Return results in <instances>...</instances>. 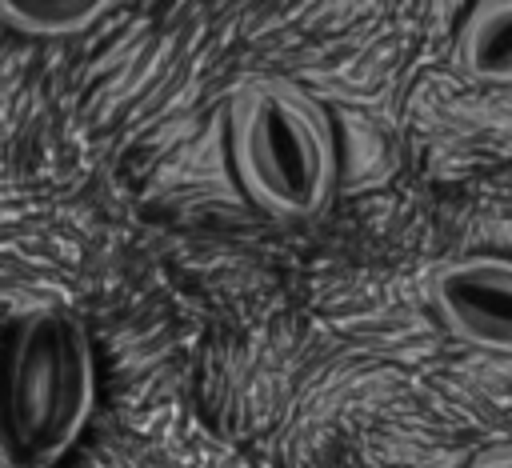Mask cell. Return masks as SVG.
Listing matches in <instances>:
<instances>
[{"instance_id": "1", "label": "cell", "mask_w": 512, "mask_h": 468, "mask_svg": "<svg viewBox=\"0 0 512 468\" xmlns=\"http://www.w3.org/2000/svg\"><path fill=\"white\" fill-rule=\"evenodd\" d=\"M96 412V348L64 304L20 312L0 340V468H56Z\"/></svg>"}, {"instance_id": "2", "label": "cell", "mask_w": 512, "mask_h": 468, "mask_svg": "<svg viewBox=\"0 0 512 468\" xmlns=\"http://www.w3.org/2000/svg\"><path fill=\"white\" fill-rule=\"evenodd\" d=\"M228 160L248 200L284 220L324 212L336 192L340 152L328 112L284 76L244 80L224 108Z\"/></svg>"}, {"instance_id": "3", "label": "cell", "mask_w": 512, "mask_h": 468, "mask_svg": "<svg viewBox=\"0 0 512 468\" xmlns=\"http://www.w3.org/2000/svg\"><path fill=\"white\" fill-rule=\"evenodd\" d=\"M428 300L440 324L496 356H512V256H460L432 272Z\"/></svg>"}, {"instance_id": "4", "label": "cell", "mask_w": 512, "mask_h": 468, "mask_svg": "<svg viewBox=\"0 0 512 468\" xmlns=\"http://www.w3.org/2000/svg\"><path fill=\"white\" fill-rule=\"evenodd\" d=\"M456 64L476 84L512 88V0H484L464 16Z\"/></svg>"}, {"instance_id": "5", "label": "cell", "mask_w": 512, "mask_h": 468, "mask_svg": "<svg viewBox=\"0 0 512 468\" xmlns=\"http://www.w3.org/2000/svg\"><path fill=\"white\" fill-rule=\"evenodd\" d=\"M108 8V0H0V20L32 40H64L88 32Z\"/></svg>"}, {"instance_id": "6", "label": "cell", "mask_w": 512, "mask_h": 468, "mask_svg": "<svg viewBox=\"0 0 512 468\" xmlns=\"http://www.w3.org/2000/svg\"><path fill=\"white\" fill-rule=\"evenodd\" d=\"M468 468H512V440H504V444H492V448L476 452V456L468 460Z\"/></svg>"}]
</instances>
